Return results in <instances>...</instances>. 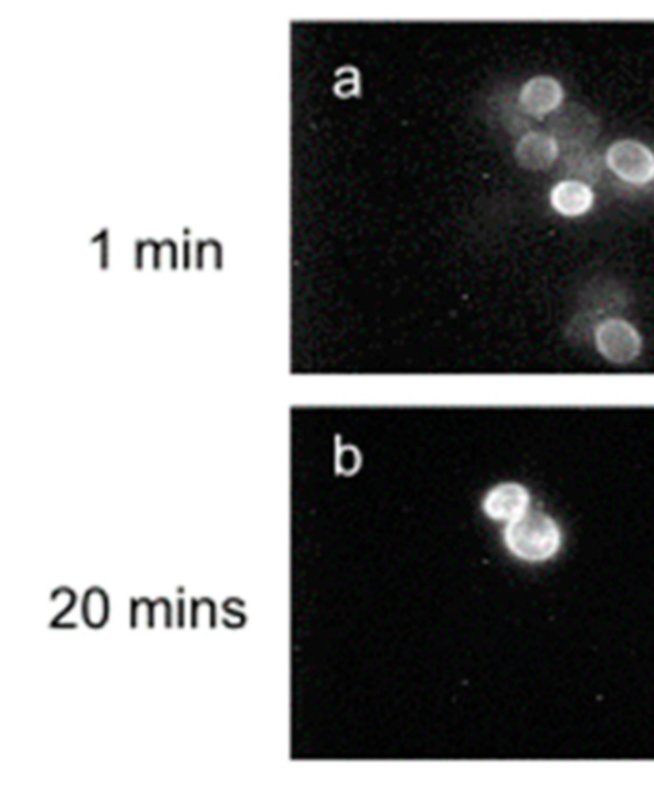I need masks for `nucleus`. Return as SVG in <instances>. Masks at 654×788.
<instances>
[{
  "label": "nucleus",
  "mask_w": 654,
  "mask_h": 788,
  "mask_svg": "<svg viewBox=\"0 0 654 788\" xmlns=\"http://www.w3.org/2000/svg\"><path fill=\"white\" fill-rule=\"evenodd\" d=\"M506 549L525 563H544L559 552L562 534L558 522L542 511H528L524 517L506 524Z\"/></svg>",
  "instance_id": "nucleus-1"
},
{
  "label": "nucleus",
  "mask_w": 654,
  "mask_h": 788,
  "mask_svg": "<svg viewBox=\"0 0 654 788\" xmlns=\"http://www.w3.org/2000/svg\"><path fill=\"white\" fill-rule=\"evenodd\" d=\"M606 166L632 185H647L654 179V153L636 140L613 143L606 153Z\"/></svg>",
  "instance_id": "nucleus-2"
},
{
  "label": "nucleus",
  "mask_w": 654,
  "mask_h": 788,
  "mask_svg": "<svg viewBox=\"0 0 654 788\" xmlns=\"http://www.w3.org/2000/svg\"><path fill=\"white\" fill-rule=\"evenodd\" d=\"M595 345L606 361L624 365L640 356L642 339L629 322L610 319L595 330Z\"/></svg>",
  "instance_id": "nucleus-3"
},
{
  "label": "nucleus",
  "mask_w": 654,
  "mask_h": 788,
  "mask_svg": "<svg viewBox=\"0 0 654 788\" xmlns=\"http://www.w3.org/2000/svg\"><path fill=\"white\" fill-rule=\"evenodd\" d=\"M529 504H531V494L527 487L517 482H502L486 494L484 511L493 521L509 524L527 514Z\"/></svg>",
  "instance_id": "nucleus-4"
},
{
  "label": "nucleus",
  "mask_w": 654,
  "mask_h": 788,
  "mask_svg": "<svg viewBox=\"0 0 654 788\" xmlns=\"http://www.w3.org/2000/svg\"><path fill=\"white\" fill-rule=\"evenodd\" d=\"M519 100L524 110L529 115H548L562 104L563 88L555 77H532L521 88Z\"/></svg>",
  "instance_id": "nucleus-5"
},
{
  "label": "nucleus",
  "mask_w": 654,
  "mask_h": 788,
  "mask_svg": "<svg viewBox=\"0 0 654 788\" xmlns=\"http://www.w3.org/2000/svg\"><path fill=\"white\" fill-rule=\"evenodd\" d=\"M559 155L558 140L544 132H529L516 147L517 162L524 169L542 171L550 169Z\"/></svg>",
  "instance_id": "nucleus-6"
},
{
  "label": "nucleus",
  "mask_w": 654,
  "mask_h": 788,
  "mask_svg": "<svg viewBox=\"0 0 654 788\" xmlns=\"http://www.w3.org/2000/svg\"><path fill=\"white\" fill-rule=\"evenodd\" d=\"M594 204V193L587 183L560 182L551 191V205L563 216H580Z\"/></svg>",
  "instance_id": "nucleus-7"
},
{
  "label": "nucleus",
  "mask_w": 654,
  "mask_h": 788,
  "mask_svg": "<svg viewBox=\"0 0 654 788\" xmlns=\"http://www.w3.org/2000/svg\"><path fill=\"white\" fill-rule=\"evenodd\" d=\"M551 124L555 135H558V138L566 143L587 142V140L594 139V135L598 132V123L583 108L572 111L567 107L562 115L551 120Z\"/></svg>",
  "instance_id": "nucleus-8"
}]
</instances>
